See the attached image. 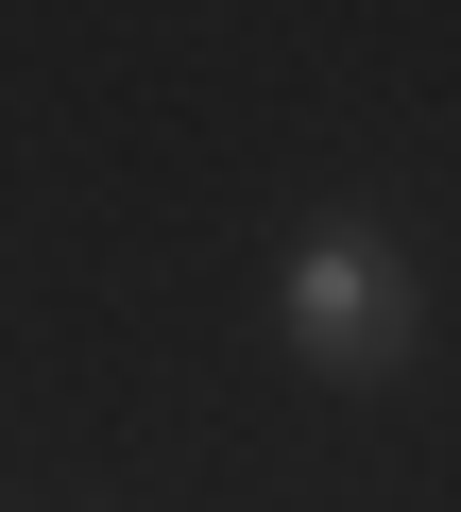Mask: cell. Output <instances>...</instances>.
Listing matches in <instances>:
<instances>
[{
    "label": "cell",
    "mask_w": 461,
    "mask_h": 512,
    "mask_svg": "<svg viewBox=\"0 0 461 512\" xmlns=\"http://www.w3.org/2000/svg\"><path fill=\"white\" fill-rule=\"evenodd\" d=\"M291 359L308 376H393L410 342H427V291H410V256L376 239V222H325V239H291Z\"/></svg>",
    "instance_id": "6da1fadb"
}]
</instances>
